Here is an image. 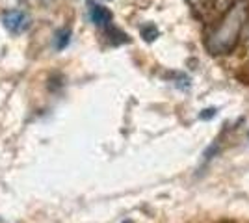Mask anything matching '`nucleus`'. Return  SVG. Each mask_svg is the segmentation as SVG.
<instances>
[{
  "mask_svg": "<svg viewBox=\"0 0 249 223\" xmlns=\"http://www.w3.org/2000/svg\"><path fill=\"white\" fill-rule=\"evenodd\" d=\"M214 114H216V110H214V108H208V110H203V112H201V119H210V117L214 116Z\"/></svg>",
  "mask_w": 249,
  "mask_h": 223,
  "instance_id": "nucleus-7",
  "label": "nucleus"
},
{
  "mask_svg": "<svg viewBox=\"0 0 249 223\" xmlns=\"http://www.w3.org/2000/svg\"><path fill=\"white\" fill-rule=\"evenodd\" d=\"M142 35L145 37V41H155L156 37H158V28H156L155 24H145L142 28Z\"/></svg>",
  "mask_w": 249,
  "mask_h": 223,
  "instance_id": "nucleus-5",
  "label": "nucleus"
},
{
  "mask_svg": "<svg viewBox=\"0 0 249 223\" xmlns=\"http://www.w3.org/2000/svg\"><path fill=\"white\" fill-rule=\"evenodd\" d=\"M238 0H214V8H216V11H225L229 10V8H232L234 4H236Z\"/></svg>",
  "mask_w": 249,
  "mask_h": 223,
  "instance_id": "nucleus-6",
  "label": "nucleus"
},
{
  "mask_svg": "<svg viewBox=\"0 0 249 223\" xmlns=\"http://www.w3.org/2000/svg\"><path fill=\"white\" fill-rule=\"evenodd\" d=\"M124 223H132V222H124Z\"/></svg>",
  "mask_w": 249,
  "mask_h": 223,
  "instance_id": "nucleus-8",
  "label": "nucleus"
},
{
  "mask_svg": "<svg viewBox=\"0 0 249 223\" xmlns=\"http://www.w3.org/2000/svg\"><path fill=\"white\" fill-rule=\"evenodd\" d=\"M2 24L4 28L11 34H22L30 26V17L21 10H10L2 15Z\"/></svg>",
  "mask_w": 249,
  "mask_h": 223,
  "instance_id": "nucleus-2",
  "label": "nucleus"
},
{
  "mask_svg": "<svg viewBox=\"0 0 249 223\" xmlns=\"http://www.w3.org/2000/svg\"><path fill=\"white\" fill-rule=\"evenodd\" d=\"M248 19V2L238 0L232 8L223 13L216 30L208 35L207 47L212 54H227L234 49L238 37L244 30V22Z\"/></svg>",
  "mask_w": 249,
  "mask_h": 223,
  "instance_id": "nucleus-1",
  "label": "nucleus"
},
{
  "mask_svg": "<svg viewBox=\"0 0 249 223\" xmlns=\"http://www.w3.org/2000/svg\"><path fill=\"white\" fill-rule=\"evenodd\" d=\"M89 19L97 26H106L112 21V13L101 4H89Z\"/></svg>",
  "mask_w": 249,
  "mask_h": 223,
  "instance_id": "nucleus-3",
  "label": "nucleus"
},
{
  "mask_svg": "<svg viewBox=\"0 0 249 223\" xmlns=\"http://www.w3.org/2000/svg\"><path fill=\"white\" fill-rule=\"evenodd\" d=\"M69 41H71V32L65 30V28H62L60 32H56V35H54V45H56L58 51L65 49V47L69 45Z\"/></svg>",
  "mask_w": 249,
  "mask_h": 223,
  "instance_id": "nucleus-4",
  "label": "nucleus"
}]
</instances>
